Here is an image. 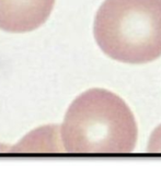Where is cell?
Returning a JSON list of instances; mask_svg holds the SVG:
<instances>
[{
  "instance_id": "cell-4",
  "label": "cell",
  "mask_w": 161,
  "mask_h": 178,
  "mask_svg": "<svg viewBox=\"0 0 161 178\" xmlns=\"http://www.w3.org/2000/svg\"><path fill=\"white\" fill-rule=\"evenodd\" d=\"M148 152H161V126L158 127L150 137L149 144H148Z\"/></svg>"
},
{
  "instance_id": "cell-2",
  "label": "cell",
  "mask_w": 161,
  "mask_h": 178,
  "mask_svg": "<svg viewBox=\"0 0 161 178\" xmlns=\"http://www.w3.org/2000/svg\"><path fill=\"white\" fill-rule=\"evenodd\" d=\"M93 34L114 60L147 63L161 56V0H105L94 19Z\"/></svg>"
},
{
  "instance_id": "cell-1",
  "label": "cell",
  "mask_w": 161,
  "mask_h": 178,
  "mask_svg": "<svg viewBox=\"0 0 161 178\" xmlns=\"http://www.w3.org/2000/svg\"><path fill=\"white\" fill-rule=\"evenodd\" d=\"M137 137V124L130 107L118 95L103 89L79 95L61 127L67 153H130Z\"/></svg>"
},
{
  "instance_id": "cell-3",
  "label": "cell",
  "mask_w": 161,
  "mask_h": 178,
  "mask_svg": "<svg viewBox=\"0 0 161 178\" xmlns=\"http://www.w3.org/2000/svg\"><path fill=\"white\" fill-rule=\"evenodd\" d=\"M55 0H0V30L24 33L36 30L51 15Z\"/></svg>"
}]
</instances>
